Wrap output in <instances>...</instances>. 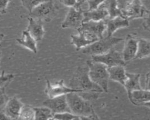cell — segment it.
<instances>
[{
    "label": "cell",
    "mask_w": 150,
    "mask_h": 120,
    "mask_svg": "<svg viewBox=\"0 0 150 120\" xmlns=\"http://www.w3.org/2000/svg\"><path fill=\"white\" fill-rule=\"evenodd\" d=\"M1 108H0V110H1Z\"/></svg>",
    "instance_id": "obj_41"
},
{
    "label": "cell",
    "mask_w": 150,
    "mask_h": 120,
    "mask_svg": "<svg viewBox=\"0 0 150 120\" xmlns=\"http://www.w3.org/2000/svg\"><path fill=\"white\" fill-rule=\"evenodd\" d=\"M0 119L8 120V119H10L6 116V115L4 113L3 110H2V111L0 110Z\"/></svg>",
    "instance_id": "obj_37"
},
{
    "label": "cell",
    "mask_w": 150,
    "mask_h": 120,
    "mask_svg": "<svg viewBox=\"0 0 150 120\" xmlns=\"http://www.w3.org/2000/svg\"><path fill=\"white\" fill-rule=\"evenodd\" d=\"M105 0H87L88 8L87 10H93L98 8Z\"/></svg>",
    "instance_id": "obj_30"
},
{
    "label": "cell",
    "mask_w": 150,
    "mask_h": 120,
    "mask_svg": "<svg viewBox=\"0 0 150 120\" xmlns=\"http://www.w3.org/2000/svg\"><path fill=\"white\" fill-rule=\"evenodd\" d=\"M122 40L123 39L122 37H114L112 36L103 37L83 48L82 53L90 56L103 54Z\"/></svg>",
    "instance_id": "obj_4"
},
{
    "label": "cell",
    "mask_w": 150,
    "mask_h": 120,
    "mask_svg": "<svg viewBox=\"0 0 150 120\" xmlns=\"http://www.w3.org/2000/svg\"><path fill=\"white\" fill-rule=\"evenodd\" d=\"M109 78L112 81H116L121 85H124L127 78V71L124 66L117 65L107 68Z\"/></svg>",
    "instance_id": "obj_21"
},
{
    "label": "cell",
    "mask_w": 150,
    "mask_h": 120,
    "mask_svg": "<svg viewBox=\"0 0 150 120\" xmlns=\"http://www.w3.org/2000/svg\"><path fill=\"white\" fill-rule=\"evenodd\" d=\"M140 77L139 74L127 72V78L123 86L126 90L128 97L132 91L142 88L140 84Z\"/></svg>",
    "instance_id": "obj_18"
},
{
    "label": "cell",
    "mask_w": 150,
    "mask_h": 120,
    "mask_svg": "<svg viewBox=\"0 0 150 120\" xmlns=\"http://www.w3.org/2000/svg\"><path fill=\"white\" fill-rule=\"evenodd\" d=\"M128 98L134 105H143L150 101V90L141 88L134 91Z\"/></svg>",
    "instance_id": "obj_20"
},
{
    "label": "cell",
    "mask_w": 150,
    "mask_h": 120,
    "mask_svg": "<svg viewBox=\"0 0 150 120\" xmlns=\"http://www.w3.org/2000/svg\"><path fill=\"white\" fill-rule=\"evenodd\" d=\"M100 6L107 11L109 15L108 18H111L121 15V12L118 7L117 0H105Z\"/></svg>",
    "instance_id": "obj_23"
},
{
    "label": "cell",
    "mask_w": 150,
    "mask_h": 120,
    "mask_svg": "<svg viewBox=\"0 0 150 120\" xmlns=\"http://www.w3.org/2000/svg\"><path fill=\"white\" fill-rule=\"evenodd\" d=\"M92 60L101 63L105 64L107 67L121 65L125 66L126 62L124 60L121 53L116 50L114 47L111 49L109 51L103 54L91 56Z\"/></svg>",
    "instance_id": "obj_6"
},
{
    "label": "cell",
    "mask_w": 150,
    "mask_h": 120,
    "mask_svg": "<svg viewBox=\"0 0 150 120\" xmlns=\"http://www.w3.org/2000/svg\"><path fill=\"white\" fill-rule=\"evenodd\" d=\"M88 68V75L90 79L100 87L104 92H108L109 74L107 67L99 62L92 60L86 61Z\"/></svg>",
    "instance_id": "obj_3"
},
{
    "label": "cell",
    "mask_w": 150,
    "mask_h": 120,
    "mask_svg": "<svg viewBox=\"0 0 150 120\" xmlns=\"http://www.w3.org/2000/svg\"><path fill=\"white\" fill-rule=\"evenodd\" d=\"M107 36H112L118 29L127 28L129 26V20L121 15L105 19Z\"/></svg>",
    "instance_id": "obj_14"
},
{
    "label": "cell",
    "mask_w": 150,
    "mask_h": 120,
    "mask_svg": "<svg viewBox=\"0 0 150 120\" xmlns=\"http://www.w3.org/2000/svg\"><path fill=\"white\" fill-rule=\"evenodd\" d=\"M150 56V40L139 38L135 59H144Z\"/></svg>",
    "instance_id": "obj_22"
},
{
    "label": "cell",
    "mask_w": 150,
    "mask_h": 120,
    "mask_svg": "<svg viewBox=\"0 0 150 120\" xmlns=\"http://www.w3.org/2000/svg\"><path fill=\"white\" fill-rule=\"evenodd\" d=\"M143 105H144L145 107H147V108H150V101L147 102H146V103L144 104H143Z\"/></svg>",
    "instance_id": "obj_38"
},
{
    "label": "cell",
    "mask_w": 150,
    "mask_h": 120,
    "mask_svg": "<svg viewBox=\"0 0 150 120\" xmlns=\"http://www.w3.org/2000/svg\"><path fill=\"white\" fill-rule=\"evenodd\" d=\"M69 87L77 90V93L88 101L96 100L100 94L104 92L100 87L90 79L87 66L77 68L70 80Z\"/></svg>",
    "instance_id": "obj_1"
},
{
    "label": "cell",
    "mask_w": 150,
    "mask_h": 120,
    "mask_svg": "<svg viewBox=\"0 0 150 120\" xmlns=\"http://www.w3.org/2000/svg\"><path fill=\"white\" fill-rule=\"evenodd\" d=\"M145 89L150 90V71H148L146 75Z\"/></svg>",
    "instance_id": "obj_35"
},
{
    "label": "cell",
    "mask_w": 150,
    "mask_h": 120,
    "mask_svg": "<svg viewBox=\"0 0 150 120\" xmlns=\"http://www.w3.org/2000/svg\"><path fill=\"white\" fill-rule=\"evenodd\" d=\"M8 97L5 92V87L0 88V108L4 107L6 101L8 100Z\"/></svg>",
    "instance_id": "obj_31"
},
{
    "label": "cell",
    "mask_w": 150,
    "mask_h": 120,
    "mask_svg": "<svg viewBox=\"0 0 150 120\" xmlns=\"http://www.w3.org/2000/svg\"><path fill=\"white\" fill-rule=\"evenodd\" d=\"M47 0H21L22 6L30 12L32 10L37 6L40 4L45 2Z\"/></svg>",
    "instance_id": "obj_27"
},
{
    "label": "cell",
    "mask_w": 150,
    "mask_h": 120,
    "mask_svg": "<svg viewBox=\"0 0 150 120\" xmlns=\"http://www.w3.org/2000/svg\"><path fill=\"white\" fill-rule=\"evenodd\" d=\"M14 78V75L12 74H5L3 71L0 75V88L6 87Z\"/></svg>",
    "instance_id": "obj_28"
},
{
    "label": "cell",
    "mask_w": 150,
    "mask_h": 120,
    "mask_svg": "<svg viewBox=\"0 0 150 120\" xmlns=\"http://www.w3.org/2000/svg\"><path fill=\"white\" fill-rule=\"evenodd\" d=\"M33 108L35 111V119H53L54 114L48 107L44 106L43 107H36Z\"/></svg>",
    "instance_id": "obj_24"
},
{
    "label": "cell",
    "mask_w": 150,
    "mask_h": 120,
    "mask_svg": "<svg viewBox=\"0 0 150 120\" xmlns=\"http://www.w3.org/2000/svg\"><path fill=\"white\" fill-rule=\"evenodd\" d=\"M66 96L71 112L79 116L80 119H99L90 101L75 92L68 93Z\"/></svg>",
    "instance_id": "obj_2"
},
{
    "label": "cell",
    "mask_w": 150,
    "mask_h": 120,
    "mask_svg": "<svg viewBox=\"0 0 150 120\" xmlns=\"http://www.w3.org/2000/svg\"><path fill=\"white\" fill-rule=\"evenodd\" d=\"M79 29L86 31L99 39H101L103 37V33L106 30L105 20L100 21L89 20L83 22L81 26Z\"/></svg>",
    "instance_id": "obj_13"
},
{
    "label": "cell",
    "mask_w": 150,
    "mask_h": 120,
    "mask_svg": "<svg viewBox=\"0 0 150 120\" xmlns=\"http://www.w3.org/2000/svg\"><path fill=\"white\" fill-rule=\"evenodd\" d=\"M132 0H117L118 8L122 11L132 1Z\"/></svg>",
    "instance_id": "obj_34"
},
{
    "label": "cell",
    "mask_w": 150,
    "mask_h": 120,
    "mask_svg": "<svg viewBox=\"0 0 150 120\" xmlns=\"http://www.w3.org/2000/svg\"><path fill=\"white\" fill-rule=\"evenodd\" d=\"M83 22V9L81 8H69L64 20L61 24L63 29H73L78 30Z\"/></svg>",
    "instance_id": "obj_7"
},
{
    "label": "cell",
    "mask_w": 150,
    "mask_h": 120,
    "mask_svg": "<svg viewBox=\"0 0 150 120\" xmlns=\"http://www.w3.org/2000/svg\"><path fill=\"white\" fill-rule=\"evenodd\" d=\"M1 52L0 51V61H1Z\"/></svg>",
    "instance_id": "obj_40"
},
{
    "label": "cell",
    "mask_w": 150,
    "mask_h": 120,
    "mask_svg": "<svg viewBox=\"0 0 150 120\" xmlns=\"http://www.w3.org/2000/svg\"><path fill=\"white\" fill-rule=\"evenodd\" d=\"M43 105L48 107L53 114L70 112L66 95H62L53 98H49L43 102Z\"/></svg>",
    "instance_id": "obj_11"
},
{
    "label": "cell",
    "mask_w": 150,
    "mask_h": 120,
    "mask_svg": "<svg viewBox=\"0 0 150 120\" xmlns=\"http://www.w3.org/2000/svg\"><path fill=\"white\" fill-rule=\"evenodd\" d=\"M16 40L21 46L25 47L34 53H37V41L26 29L22 32L21 37L16 38Z\"/></svg>",
    "instance_id": "obj_19"
},
{
    "label": "cell",
    "mask_w": 150,
    "mask_h": 120,
    "mask_svg": "<svg viewBox=\"0 0 150 120\" xmlns=\"http://www.w3.org/2000/svg\"><path fill=\"white\" fill-rule=\"evenodd\" d=\"M57 10L53 0H47L33 8L29 12V16L42 21L50 22L56 16Z\"/></svg>",
    "instance_id": "obj_5"
},
{
    "label": "cell",
    "mask_w": 150,
    "mask_h": 120,
    "mask_svg": "<svg viewBox=\"0 0 150 120\" xmlns=\"http://www.w3.org/2000/svg\"><path fill=\"white\" fill-rule=\"evenodd\" d=\"M18 119L32 120L35 119L34 108L28 105H23L21 110Z\"/></svg>",
    "instance_id": "obj_25"
},
{
    "label": "cell",
    "mask_w": 150,
    "mask_h": 120,
    "mask_svg": "<svg viewBox=\"0 0 150 120\" xmlns=\"http://www.w3.org/2000/svg\"><path fill=\"white\" fill-rule=\"evenodd\" d=\"M72 92H77V90L66 86L64 84L63 80H60L54 83H51L49 80H46L45 92L49 98H53L62 95H66L67 94Z\"/></svg>",
    "instance_id": "obj_9"
},
{
    "label": "cell",
    "mask_w": 150,
    "mask_h": 120,
    "mask_svg": "<svg viewBox=\"0 0 150 120\" xmlns=\"http://www.w3.org/2000/svg\"><path fill=\"white\" fill-rule=\"evenodd\" d=\"M53 119L57 120H74L80 119V117L70 112H64L54 114Z\"/></svg>",
    "instance_id": "obj_26"
},
{
    "label": "cell",
    "mask_w": 150,
    "mask_h": 120,
    "mask_svg": "<svg viewBox=\"0 0 150 120\" xmlns=\"http://www.w3.org/2000/svg\"><path fill=\"white\" fill-rule=\"evenodd\" d=\"M4 35L3 34V33H0V43H1V42L3 40V39H4Z\"/></svg>",
    "instance_id": "obj_39"
},
{
    "label": "cell",
    "mask_w": 150,
    "mask_h": 120,
    "mask_svg": "<svg viewBox=\"0 0 150 120\" xmlns=\"http://www.w3.org/2000/svg\"><path fill=\"white\" fill-rule=\"evenodd\" d=\"M12 0H0V13L4 14L6 13L7 6Z\"/></svg>",
    "instance_id": "obj_32"
},
{
    "label": "cell",
    "mask_w": 150,
    "mask_h": 120,
    "mask_svg": "<svg viewBox=\"0 0 150 120\" xmlns=\"http://www.w3.org/2000/svg\"><path fill=\"white\" fill-rule=\"evenodd\" d=\"M77 31L79 32L78 35L71 34L70 35V43L75 47L76 50L83 49L99 39L96 36L83 30L78 29Z\"/></svg>",
    "instance_id": "obj_10"
},
{
    "label": "cell",
    "mask_w": 150,
    "mask_h": 120,
    "mask_svg": "<svg viewBox=\"0 0 150 120\" xmlns=\"http://www.w3.org/2000/svg\"><path fill=\"white\" fill-rule=\"evenodd\" d=\"M23 104L16 97L9 98L3 108V111L10 119H18Z\"/></svg>",
    "instance_id": "obj_15"
},
{
    "label": "cell",
    "mask_w": 150,
    "mask_h": 120,
    "mask_svg": "<svg viewBox=\"0 0 150 120\" xmlns=\"http://www.w3.org/2000/svg\"><path fill=\"white\" fill-rule=\"evenodd\" d=\"M138 40V38L132 34H128L126 36L121 52L122 58L126 63L135 59L137 51Z\"/></svg>",
    "instance_id": "obj_12"
},
{
    "label": "cell",
    "mask_w": 150,
    "mask_h": 120,
    "mask_svg": "<svg viewBox=\"0 0 150 120\" xmlns=\"http://www.w3.org/2000/svg\"><path fill=\"white\" fill-rule=\"evenodd\" d=\"M146 10L141 0H132L124 9L121 11V16L129 21L142 18Z\"/></svg>",
    "instance_id": "obj_8"
},
{
    "label": "cell",
    "mask_w": 150,
    "mask_h": 120,
    "mask_svg": "<svg viewBox=\"0 0 150 120\" xmlns=\"http://www.w3.org/2000/svg\"><path fill=\"white\" fill-rule=\"evenodd\" d=\"M143 22H142V27L143 28L148 32H150V11L146 10L145 13L142 18Z\"/></svg>",
    "instance_id": "obj_29"
},
{
    "label": "cell",
    "mask_w": 150,
    "mask_h": 120,
    "mask_svg": "<svg viewBox=\"0 0 150 120\" xmlns=\"http://www.w3.org/2000/svg\"><path fill=\"white\" fill-rule=\"evenodd\" d=\"M87 0H79L78 1V2L76 5V6H75V8H82V6L84 5V4L85 2H86Z\"/></svg>",
    "instance_id": "obj_36"
},
{
    "label": "cell",
    "mask_w": 150,
    "mask_h": 120,
    "mask_svg": "<svg viewBox=\"0 0 150 120\" xmlns=\"http://www.w3.org/2000/svg\"><path fill=\"white\" fill-rule=\"evenodd\" d=\"M59 1L63 5L67 6L69 8H70V7H75L79 0H59Z\"/></svg>",
    "instance_id": "obj_33"
},
{
    "label": "cell",
    "mask_w": 150,
    "mask_h": 120,
    "mask_svg": "<svg viewBox=\"0 0 150 120\" xmlns=\"http://www.w3.org/2000/svg\"><path fill=\"white\" fill-rule=\"evenodd\" d=\"M109 17L107 11L101 6L93 10H83V22L89 20L100 21Z\"/></svg>",
    "instance_id": "obj_17"
},
{
    "label": "cell",
    "mask_w": 150,
    "mask_h": 120,
    "mask_svg": "<svg viewBox=\"0 0 150 120\" xmlns=\"http://www.w3.org/2000/svg\"><path fill=\"white\" fill-rule=\"evenodd\" d=\"M28 19V25L26 30L37 42L41 41L45 33L43 25V21L30 16H29Z\"/></svg>",
    "instance_id": "obj_16"
}]
</instances>
